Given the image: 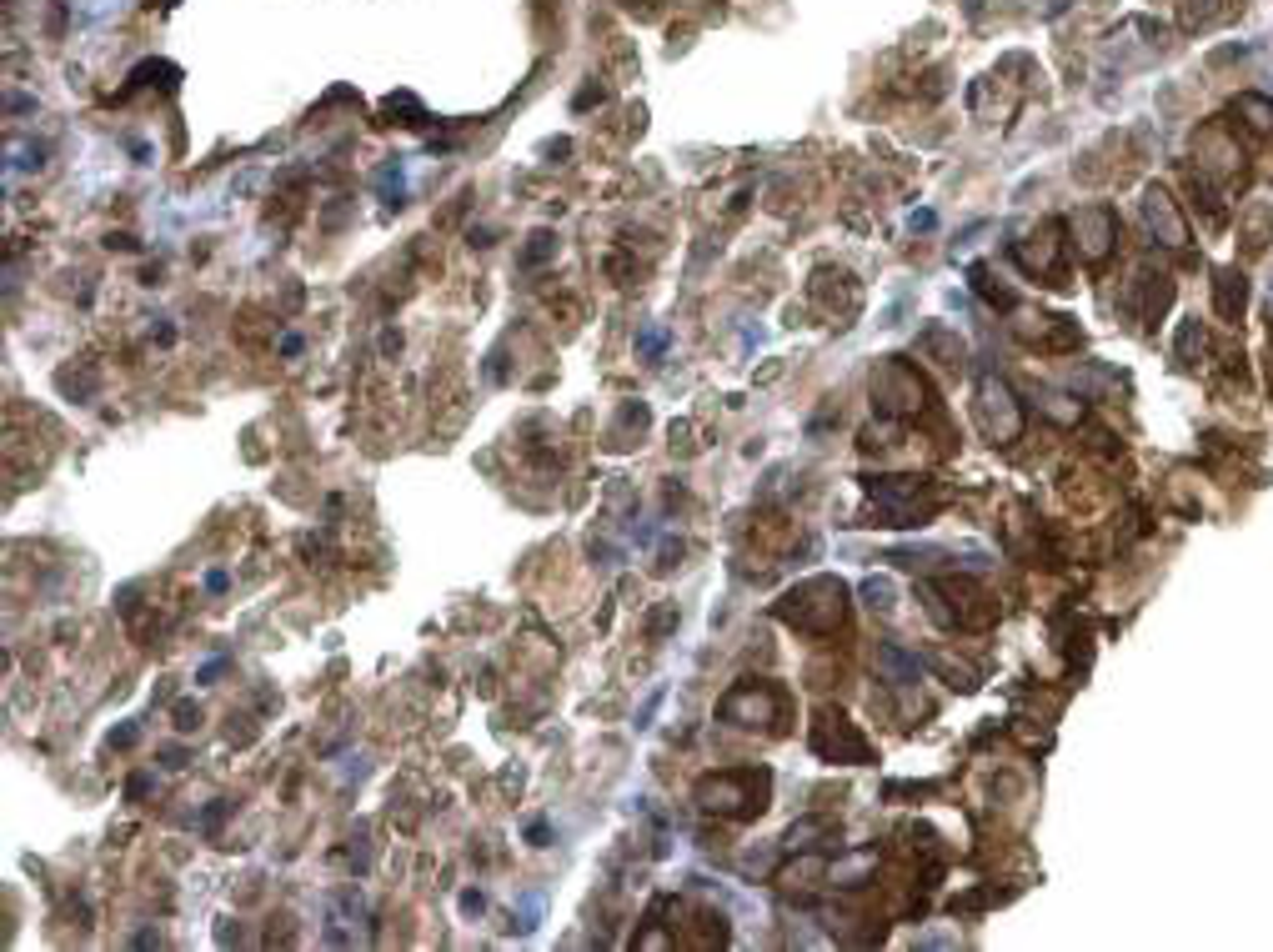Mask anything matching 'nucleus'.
I'll return each mask as SVG.
<instances>
[{"label": "nucleus", "instance_id": "nucleus-2", "mask_svg": "<svg viewBox=\"0 0 1273 952\" xmlns=\"http://www.w3.org/2000/svg\"><path fill=\"white\" fill-rule=\"evenodd\" d=\"M762 787L767 777H752V772H718L697 787V803L707 812H728V817H747L762 808Z\"/></svg>", "mask_w": 1273, "mask_h": 952}, {"label": "nucleus", "instance_id": "nucleus-8", "mask_svg": "<svg viewBox=\"0 0 1273 952\" xmlns=\"http://www.w3.org/2000/svg\"><path fill=\"white\" fill-rule=\"evenodd\" d=\"M1143 211H1148V226H1153V236L1163 246H1183L1188 241V231H1183V221H1178V211H1173V201L1163 191H1148Z\"/></svg>", "mask_w": 1273, "mask_h": 952}, {"label": "nucleus", "instance_id": "nucleus-4", "mask_svg": "<svg viewBox=\"0 0 1273 952\" xmlns=\"http://www.w3.org/2000/svg\"><path fill=\"white\" fill-rule=\"evenodd\" d=\"M973 412H978V427L988 431V441H1013L1023 431V407H1018V396L1008 391V381H998V376L978 381Z\"/></svg>", "mask_w": 1273, "mask_h": 952}, {"label": "nucleus", "instance_id": "nucleus-14", "mask_svg": "<svg viewBox=\"0 0 1273 952\" xmlns=\"http://www.w3.org/2000/svg\"><path fill=\"white\" fill-rule=\"evenodd\" d=\"M1204 346V332H1199V322H1183V332H1178V361H1193V351Z\"/></svg>", "mask_w": 1273, "mask_h": 952}, {"label": "nucleus", "instance_id": "nucleus-11", "mask_svg": "<svg viewBox=\"0 0 1273 952\" xmlns=\"http://www.w3.org/2000/svg\"><path fill=\"white\" fill-rule=\"evenodd\" d=\"M923 346H928V351H937V356H942V366H958V361H963V341H958V336H947L942 327H928V332H923Z\"/></svg>", "mask_w": 1273, "mask_h": 952}, {"label": "nucleus", "instance_id": "nucleus-5", "mask_svg": "<svg viewBox=\"0 0 1273 952\" xmlns=\"http://www.w3.org/2000/svg\"><path fill=\"white\" fill-rule=\"evenodd\" d=\"M872 497H878V507L893 517L888 526H913V522H923L942 502L937 492H928L923 476H888L883 487H872Z\"/></svg>", "mask_w": 1273, "mask_h": 952}, {"label": "nucleus", "instance_id": "nucleus-17", "mask_svg": "<svg viewBox=\"0 0 1273 952\" xmlns=\"http://www.w3.org/2000/svg\"><path fill=\"white\" fill-rule=\"evenodd\" d=\"M482 907H487L482 893H466V898H461V912H482Z\"/></svg>", "mask_w": 1273, "mask_h": 952}, {"label": "nucleus", "instance_id": "nucleus-7", "mask_svg": "<svg viewBox=\"0 0 1273 952\" xmlns=\"http://www.w3.org/2000/svg\"><path fill=\"white\" fill-rule=\"evenodd\" d=\"M723 717L737 722V727H767L777 717V692L772 687H757V682H742L723 697Z\"/></svg>", "mask_w": 1273, "mask_h": 952}, {"label": "nucleus", "instance_id": "nucleus-9", "mask_svg": "<svg viewBox=\"0 0 1273 952\" xmlns=\"http://www.w3.org/2000/svg\"><path fill=\"white\" fill-rule=\"evenodd\" d=\"M1243 301H1248L1243 276H1238V271H1219V281H1214V306H1219L1224 322H1238V316H1243Z\"/></svg>", "mask_w": 1273, "mask_h": 952}, {"label": "nucleus", "instance_id": "nucleus-15", "mask_svg": "<svg viewBox=\"0 0 1273 952\" xmlns=\"http://www.w3.org/2000/svg\"><path fill=\"white\" fill-rule=\"evenodd\" d=\"M862 597H867L872 607H878V612H893V587H888V582H878V577H872V582L862 587Z\"/></svg>", "mask_w": 1273, "mask_h": 952}, {"label": "nucleus", "instance_id": "nucleus-3", "mask_svg": "<svg viewBox=\"0 0 1273 952\" xmlns=\"http://www.w3.org/2000/svg\"><path fill=\"white\" fill-rule=\"evenodd\" d=\"M872 402L883 417H918L923 412V381L908 361H888L872 371Z\"/></svg>", "mask_w": 1273, "mask_h": 952}, {"label": "nucleus", "instance_id": "nucleus-16", "mask_svg": "<svg viewBox=\"0 0 1273 952\" xmlns=\"http://www.w3.org/2000/svg\"><path fill=\"white\" fill-rule=\"evenodd\" d=\"M196 722H201V712H196L191 702H181V707H176V727H181V732H191Z\"/></svg>", "mask_w": 1273, "mask_h": 952}, {"label": "nucleus", "instance_id": "nucleus-12", "mask_svg": "<svg viewBox=\"0 0 1273 952\" xmlns=\"http://www.w3.org/2000/svg\"><path fill=\"white\" fill-rule=\"evenodd\" d=\"M928 662H932V667H937V672H942V677H947L952 687H963V692H973V687H978L973 667H963V662H952V657H942V652H932Z\"/></svg>", "mask_w": 1273, "mask_h": 952}, {"label": "nucleus", "instance_id": "nucleus-13", "mask_svg": "<svg viewBox=\"0 0 1273 952\" xmlns=\"http://www.w3.org/2000/svg\"><path fill=\"white\" fill-rule=\"evenodd\" d=\"M636 351H642L647 361H657V356L667 351V332H662V327H647V332H636Z\"/></svg>", "mask_w": 1273, "mask_h": 952}, {"label": "nucleus", "instance_id": "nucleus-1", "mask_svg": "<svg viewBox=\"0 0 1273 952\" xmlns=\"http://www.w3.org/2000/svg\"><path fill=\"white\" fill-rule=\"evenodd\" d=\"M847 612V587L832 582V577H813L808 587H798L787 602H782V617L803 631H832Z\"/></svg>", "mask_w": 1273, "mask_h": 952}, {"label": "nucleus", "instance_id": "nucleus-10", "mask_svg": "<svg viewBox=\"0 0 1273 952\" xmlns=\"http://www.w3.org/2000/svg\"><path fill=\"white\" fill-rule=\"evenodd\" d=\"M1078 226H1088V241H1083V256H1103L1108 251V241H1113V216L1108 211H1083L1078 216Z\"/></svg>", "mask_w": 1273, "mask_h": 952}, {"label": "nucleus", "instance_id": "nucleus-6", "mask_svg": "<svg viewBox=\"0 0 1273 952\" xmlns=\"http://www.w3.org/2000/svg\"><path fill=\"white\" fill-rule=\"evenodd\" d=\"M813 747L828 757V762H867V737L842 717V712H823L818 727H813Z\"/></svg>", "mask_w": 1273, "mask_h": 952}]
</instances>
